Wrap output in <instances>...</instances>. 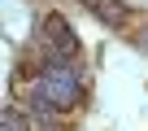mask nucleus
I'll list each match as a JSON object with an SVG mask.
<instances>
[{
	"label": "nucleus",
	"instance_id": "nucleus-1",
	"mask_svg": "<svg viewBox=\"0 0 148 131\" xmlns=\"http://www.w3.org/2000/svg\"><path fill=\"white\" fill-rule=\"evenodd\" d=\"M44 96L52 101V105H70V101H79V79H74V70L70 66H52V70L44 74Z\"/></svg>",
	"mask_w": 148,
	"mask_h": 131
},
{
	"label": "nucleus",
	"instance_id": "nucleus-2",
	"mask_svg": "<svg viewBox=\"0 0 148 131\" xmlns=\"http://www.w3.org/2000/svg\"><path fill=\"white\" fill-rule=\"evenodd\" d=\"M83 5H87V9H96V13H100L105 22H113V26H118V22L126 18V9L118 5V0H83Z\"/></svg>",
	"mask_w": 148,
	"mask_h": 131
}]
</instances>
